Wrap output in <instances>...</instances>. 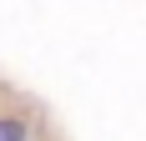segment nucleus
I'll list each match as a JSON object with an SVG mask.
<instances>
[{
    "mask_svg": "<svg viewBox=\"0 0 146 141\" xmlns=\"http://www.w3.org/2000/svg\"><path fill=\"white\" fill-rule=\"evenodd\" d=\"M0 141H25V121H0Z\"/></svg>",
    "mask_w": 146,
    "mask_h": 141,
    "instance_id": "1",
    "label": "nucleus"
}]
</instances>
